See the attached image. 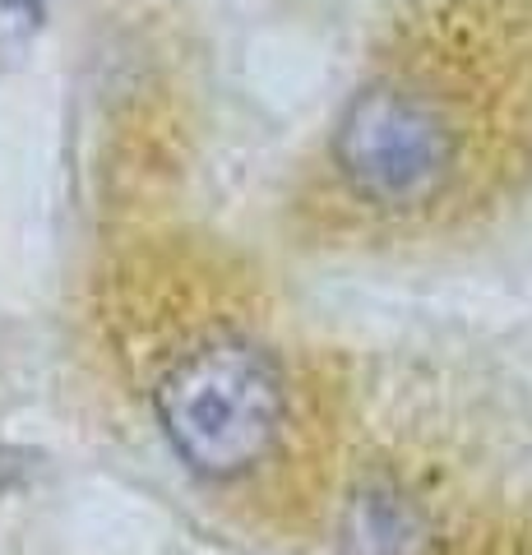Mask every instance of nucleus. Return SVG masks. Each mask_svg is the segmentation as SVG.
Masks as SVG:
<instances>
[{
  "instance_id": "obj_1",
  "label": "nucleus",
  "mask_w": 532,
  "mask_h": 555,
  "mask_svg": "<svg viewBox=\"0 0 532 555\" xmlns=\"http://www.w3.org/2000/svg\"><path fill=\"white\" fill-rule=\"evenodd\" d=\"M158 422L199 477L232 481L278 449L287 422L283 371L260 343L213 338L185 352L158 385Z\"/></svg>"
},
{
  "instance_id": "obj_3",
  "label": "nucleus",
  "mask_w": 532,
  "mask_h": 555,
  "mask_svg": "<svg viewBox=\"0 0 532 555\" xmlns=\"http://www.w3.org/2000/svg\"><path fill=\"white\" fill-rule=\"evenodd\" d=\"M426 518L412 500H403L389 486L362 491L348 509V532L342 551L348 555H421L426 551Z\"/></svg>"
},
{
  "instance_id": "obj_2",
  "label": "nucleus",
  "mask_w": 532,
  "mask_h": 555,
  "mask_svg": "<svg viewBox=\"0 0 532 555\" xmlns=\"http://www.w3.org/2000/svg\"><path fill=\"white\" fill-rule=\"evenodd\" d=\"M334 163L356 195L380 208H421L450 185L458 134L431 98L371 83L334 126Z\"/></svg>"
}]
</instances>
